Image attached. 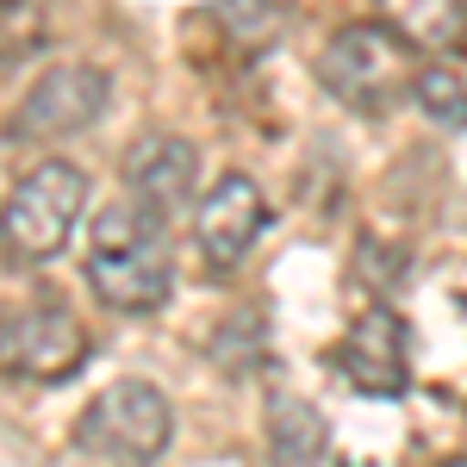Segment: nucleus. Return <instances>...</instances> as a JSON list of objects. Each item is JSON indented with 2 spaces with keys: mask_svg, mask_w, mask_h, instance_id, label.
Here are the masks:
<instances>
[{
  "mask_svg": "<svg viewBox=\"0 0 467 467\" xmlns=\"http://www.w3.org/2000/svg\"><path fill=\"white\" fill-rule=\"evenodd\" d=\"M88 293L119 312V318H150L169 306L175 293V250H169V231L162 213L144 200H112L107 213L94 218L88 231Z\"/></svg>",
  "mask_w": 467,
  "mask_h": 467,
  "instance_id": "1",
  "label": "nucleus"
},
{
  "mask_svg": "<svg viewBox=\"0 0 467 467\" xmlns=\"http://www.w3.org/2000/svg\"><path fill=\"white\" fill-rule=\"evenodd\" d=\"M169 442H175V405L150 380H112L75 418V449L100 467H156Z\"/></svg>",
  "mask_w": 467,
  "mask_h": 467,
  "instance_id": "2",
  "label": "nucleus"
},
{
  "mask_svg": "<svg viewBox=\"0 0 467 467\" xmlns=\"http://www.w3.org/2000/svg\"><path fill=\"white\" fill-rule=\"evenodd\" d=\"M318 81L349 112H393L399 100H411L418 63H411V44L393 26H343L324 44Z\"/></svg>",
  "mask_w": 467,
  "mask_h": 467,
  "instance_id": "3",
  "label": "nucleus"
},
{
  "mask_svg": "<svg viewBox=\"0 0 467 467\" xmlns=\"http://www.w3.org/2000/svg\"><path fill=\"white\" fill-rule=\"evenodd\" d=\"M81 213H88V175L75 162L50 156V162L26 169L13 181V193H6V262L13 268L32 262L37 268V262L63 255Z\"/></svg>",
  "mask_w": 467,
  "mask_h": 467,
  "instance_id": "4",
  "label": "nucleus"
},
{
  "mask_svg": "<svg viewBox=\"0 0 467 467\" xmlns=\"http://www.w3.org/2000/svg\"><path fill=\"white\" fill-rule=\"evenodd\" d=\"M88 356H94V337H88V324L75 318L63 299H32V306L6 312L0 361H6L13 387H63V380L81 374Z\"/></svg>",
  "mask_w": 467,
  "mask_h": 467,
  "instance_id": "5",
  "label": "nucleus"
},
{
  "mask_svg": "<svg viewBox=\"0 0 467 467\" xmlns=\"http://www.w3.org/2000/svg\"><path fill=\"white\" fill-rule=\"evenodd\" d=\"M107 100H112V81L94 63H57L50 75H37L26 88V100L13 107V138H32V144L75 138V131L100 125Z\"/></svg>",
  "mask_w": 467,
  "mask_h": 467,
  "instance_id": "6",
  "label": "nucleus"
},
{
  "mask_svg": "<svg viewBox=\"0 0 467 467\" xmlns=\"http://www.w3.org/2000/svg\"><path fill=\"white\" fill-rule=\"evenodd\" d=\"M337 374L356 387L361 399H399L411 387V337L393 306H368L343 343H337Z\"/></svg>",
  "mask_w": 467,
  "mask_h": 467,
  "instance_id": "7",
  "label": "nucleus"
},
{
  "mask_svg": "<svg viewBox=\"0 0 467 467\" xmlns=\"http://www.w3.org/2000/svg\"><path fill=\"white\" fill-rule=\"evenodd\" d=\"M262 231H268V200H262V187L250 175L213 181L200 193V206H193V244H200L213 275H231L262 244Z\"/></svg>",
  "mask_w": 467,
  "mask_h": 467,
  "instance_id": "8",
  "label": "nucleus"
},
{
  "mask_svg": "<svg viewBox=\"0 0 467 467\" xmlns=\"http://www.w3.org/2000/svg\"><path fill=\"white\" fill-rule=\"evenodd\" d=\"M125 193L169 218L181 206H200V150L175 131H144L125 150Z\"/></svg>",
  "mask_w": 467,
  "mask_h": 467,
  "instance_id": "9",
  "label": "nucleus"
},
{
  "mask_svg": "<svg viewBox=\"0 0 467 467\" xmlns=\"http://www.w3.org/2000/svg\"><path fill=\"white\" fill-rule=\"evenodd\" d=\"M374 19L393 26L424 57H462L467 50V0H374Z\"/></svg>",
  "mask_w": 467,
  "mask_h": 467,
  "instance_id": "10",
  "label": "nucleus"
},
{
  "mask_svg": "<svg viewBox=\"0 0 467 467\" xmlns=\"http://www.w3.org/2000/svg\"><path fill=\"white\" fill-rule=\"evenodd\" d=\"M268 467H337L330 455V424L306 399H275L268 405Z\"/></svg>",
  "mask_w": 467,
  "mask_h": 467,
  "instance_id": "11",
  "label": "nucleus"
},
{
  "mask_svg": "<svg viewBox=\"0 0 467 467\" xmlns=\"http://www.w3.org/2000/svg\"><path fill=\"white\" fill-rule=\"evenodd\" d=\"M213 19L224 26V44L231 50L255 57V50L281 44V32H287V19H293V0H218Z\"/></svg>",
  "mask_w": 467,
  "mask_h": 467,
  "instance_id": "12",
  "label": "nucleus"
},
{
  "mask_svg": "<svg viewBox=\"0 0 467 467\" xmlns=\"http://www.w3.org/2000/svg\"><path fill=\"white\" fill-rule=\"evenodd\" d=\"M411 107L424 112L436 131H467V81L455 69H418Z\"/></svg>",
  "mask_w": 467,
  "mask_h": 467,
  "instance_id": "13",
  "label": "nucleus"
},
{
  "mask_svg": "<svg viewBox=\"0 0 467 467\" xmlns=\"http://www.w3.org/2000/svg\"><path fill=\"white\" fill-rule=\"evenodd\" d=\"M436 467H467V455H449V462H436Z\"/></svg>",
  "mask_w": 467,
  "mask_h": 467,
  "instance_id": "14",
  "label": "nucleus"
}]
</instances>
